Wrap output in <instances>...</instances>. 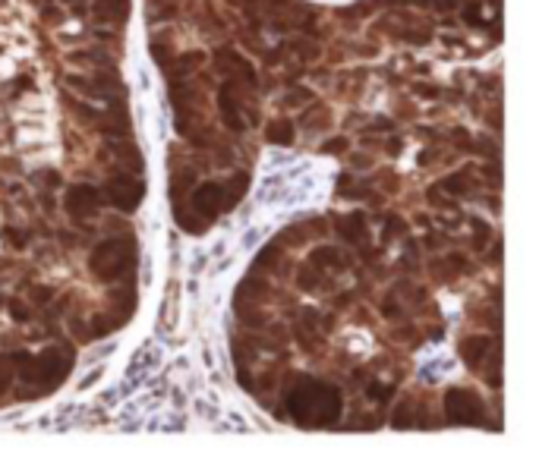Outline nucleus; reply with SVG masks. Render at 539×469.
I'll use <instances>...</instances> for the list:
<instances>
[{
  "label": "nucleus",
  "mask_w": 539,
  "mask_h": 469,
  "mask_svg": "<svg viewBox=\"0 0 539 469\" xmlns=\"http://www.w3.org/2000/svg\"><path fill=\"white\" fill-rule=\"evenodd\" d=\"M287 403H290L294 419L303 425H331L341 413V394L328 384H319V381L297 388Z\"/></svg>",
  "instance_id": "1"
},
{
  "label": "nucleus",
  "mask_w": 539,
  "mask_h": 469,
  "mask_svg": "<svg viewBox=\"0 0 539 469\" xmlns=\"http://www.w3.org/2000/svg\"><path fill=\"white\" fill-rule=\"evenodd\" d=\"M136 246L133 239H108L92 252V271L101 280H117L120 274H126L136 262Z\"/></svg>",
  "instance_id": "2"
},
{
  "label": "nucleus",
  "mask_w": 539,
  "mask_h": 469,
  "mask_svg": "<svg viewBox=\"0 0 539 469\" xmlns=\"http://www.w3.org/2000/svg\"><path fill=\"white\" fill-rule=\"evenodd\" d=\"M13 362L19 366L22 378L26 381H57L60 375L69 372V353L67 350H48V353H41L38 359H28L26 353H16Z\"/></svg>",
  "instance_id": "3"
},
{
  "label": "nucleus",
  "mask_w": 539,
  "mask_h": 469,
  "mask_svg": "<svg viewBox=\"0 0 539 469\" xmlns=\"http://www.w3.org/2000/svg\"><path fill=\"white\" fill-rule=\"evenodd\" d=\"M448 419L451 422H483V403L470 391H451L448 394Z\"/></svg>",
  "instance_id": "4"
},
{
  "label": "nucleus",
  "mask_w": 539,
  "mask_h": 469,
  "mask_svg": "<svg viewBox=\"0 0 539 469\" xmlns=\"http://www.w3.org/2000/svg\"><path fill=\"white\" fill-rule=\"evenodd\" d=\"M108 198L123 211H136L139 208V198H142V183L133 177H114L108 183Z\"/></svg>",
  "instance_id": "5"
},
{
  "label": "nucleus",
  "mask_w": 539,
  "mask_h": 469,
  "mask_svg": "<svg viewBox=\"0 0 539 469\" xmlns=\"http://www.w3.org/2000/svg\"><path fill=\"white\" fill-rule=\"evenodd\" d=\"M98 208H101V196H98L95 186H73L67 192V211L76 221L92 218Z\"/></svg>",
  "instance_id": "6"
},
{
  "label": "nucleus",
  "mask_w": 539,
  "mask_h": 469,
  "mask_svg": "<svg viewBox=\"0 0 539 469\" xmlns=\"http://www.w3.org/2000/svg\"><path fill=\"white\" fill-rule=\"evenodd\" d=\"M192 202H196V208L202 211L205 218H215V214H218V211L227 205L224 186H218V183H202L196 189V196H192Z\"/></svg>",
  "instance_id": "7"
},
{
  "label": "nucleus",
  "mask_w": 539,
  "mask_h": 469,
  "mask_svg": "<svg viewBox=\"0 0 539 469\" xmlns=\"http://www.w3.org/2000/svg\"><path fill=\"white\" fill-rule=\"evenodd\" d=\"M486 347H489V340H486V337H473V340H467L461 350L467 353V359H470V362H476L479 359V350H486Z\"/></svg>",
  "instance_id": "8"
},
{
  "label": "nucleus",
  "mask_w": 539,
  "mask_h": 469,
  "mask_svg": "<svg viewBox=\"0 0 539 469\" xmlns=\"http://www.w3.org/2000/svg\"><path fill=\"white\" fill-rule=\"evenodd\" d=\"M268 139H272V142H290V139H294V133H290V123H287V130H268Z\"/></svg>",
  "instance_id": "9"
},
{
  "label": "nucleus",
  "mask_w": 539,
  "mask_h": 469,
  "mask_svg": "<svg viewBox=\"0 0 539 469\" xmlns=\"http://www.w3.org/2000/svg\"><path fill=\"white\" fill-rule=\"evenodd\" d=\"M7 381H10V375H7V366H3V359H0V394L7 391Z\"/></svg>",
  "instance_id": "10"
}]
</instances>
